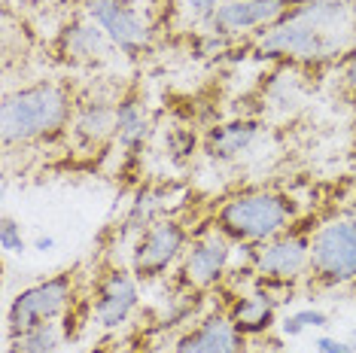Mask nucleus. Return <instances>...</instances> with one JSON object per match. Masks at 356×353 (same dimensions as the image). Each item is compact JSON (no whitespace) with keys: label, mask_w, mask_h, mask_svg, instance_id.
Instances as JSON below:
<instances>
[{"label":"nucleus","mask_w":356,"mask_h":353,"mask_svg":"<svg viewBox=\"0 0 356 353\" xmlns=\"http://www.w3.org/2000/svg\"><path fill=\"white\" fill-rule=\"evenodd\" d=\"M79 95L67 79H37L3 95L0 104V138L3 147H34L64 138L74 125Z\"/></svg>","instance_id":"1"},{"label":"nucleus","mask_w":356,"mask_h":353,"mask_svg":"<svg viewBox=\"0 0 356 353\" xmlns=\"http://www.w3.org/2000/svg\"><path fill=\"white\" fill-rule=\"evenodd\" d=\"M298 220V202L283 192H238L225 198L213 213V229L222 231L232 244L259 247L283 235Z\"/></svg>","instance_id":"2"},{"label":"nucleus","mask_w":356,"mask_h":353,"mask_svg":"<svg viewBox=\"0 0 356 353\" xmlns=\"http://www.w3.org/2000/svg\"><path fill=\"white\" fill-rule=\"evenodd\" d=\"M344 40H347V31L326 28L320 22H314L302 10V3L293 0L289 13L283 15L277 25L262 31V37L256 43V55L271 61L323 64V61H332L344 49Z\"/></svg>","instance_id":"3"},{"label":"nucleus","mask_w":356,"mask_h":353,"mask_svg":"<svg viewBox=\"0 0 356 353\" xmlns=\"http://www.w3.org/2000/svg\"><path fill=\"white\" fill-rule=\"evenodd\" d=\"M305 280L311 290H335V286L353 284L356 280V216L332 220L314 231Z\"/></svg>","instance_id":"4"},{"label":"nucleus","mask_w":356,"mask_h":353,"mask_svg":"<svg viewBox=\"0 0 356 353\" xmlns=\"http://www.w3.org/2000/svg\"><path fill=\"white\" fill-rule=\"evenodd\" d=\"M76 284H79V268H67L28 286V290L15 293L10 311H6V335L25 332V329L43 323H58L79 299Z\"/></svg>","instance_id":"5"},{"label":"nucleus","mask_w":356,"mask_h":353,"mask_svg":"<svg viewBox=\"0 0 356 353\" xmlns=\"http://www.w3.org/2000/svg\"><path fill=\"white\" fill-rule=\"evenodd\" d=\"M192 244V235L183 220L161 216L152 226H147L131 244V271L140 284L165 277L174 265H180L186 247Z\"/></svg>","instance_id":"6"},{"label":"nucleus","mask_w":356,"mask_h":353,"mask_svg":"<svg viewBox=\"0 0 356 353\" xmlns=\"http://www.w3.org/2000/svg\"><path fill=\"white\" fill-rule=\"evenodd\" d=\"M49 49H52L55 61L64 64V67H74V70L101 67V64H107L113 58V52H119L116 43L107 37V31H104L98 22L88 19L86 13L67 19L55 31Z\"/></svg>","instance_id":"7"},{"label":"nucleus","mask_w":356,"mask_h":353,"mask_svg":"<svg viewBox=\"0 0 356 353\" xmlns=\"http://www.w3.org/2000/svg\"><path fill=\"white\" fill-rule=\"evenodd\" d=\"M232 240L216 229H207L204 235L192 238L186 247L180 265H177V280L186 293H207L225 277L232 262Z\"/></svg>","instance_id":"8"},{"label":"nucleus","mask_w":356,"mask_h":353,"mask_svg":"<svg viewBox=\"0 0 356 353\" xmlns=\"http://www.w3.org/2000/svg\"><path fill=\"white\" fill-rule=\"evenodd\" d=\"M79 13L98 22L116 43V49L125 52L128 58H137L152 49V31L128 0H79Z\"/></svg>","instance_id":"9"},{"label":"nucleus","mask_w":356,"mask_h":353,"mask_svg":"<svg viewBox=\"0 0 356 353\" xmlns=\"http://www.w3.org/2000/svg\"><path fill=\"white\" fill-rule=\"evenodd\" d=\"M137 308H140V280L134 277V271L122 265H107L95 277L92 317L104 329H119L134 317Z\"/></svg>","instance_id":"10"},{"label":"nucleus","mask_w":356,"mask_h":353,"mask_svg":"<svg viewBox=\"0 0 356 353\" xmlns=\"http://www.w3.org/2000/svg\"><path fill=\"white\" fill-rule=\"evenodd\" d=\"M311 259V235L302 231H283V235L265 240L253 250V271L265 284H296L307 274Z\"/></svg>","instance_id":"11"},{"label":"nucleus","mask_w":356,"mask_h":353,"mask_svg":"<svg viewBox=\"0 0 356 353\" xmlns=\"http://www.w3.org/2000/svg\"><path fill=\"white\" fill-rule=\"evenodd\" d=\"M293 0H222L210 15L207 31L213 37H238L247 31H268L289 13Z\"/></svg>","instance_id":"12"},{"label":"nucleus","mask_w":356,"mask_h":353,"mask_svg":"<svg viewBox=\"0 0 356 353\" xmlns=\"http://www.w3.org/2000/svg\"><path fill=\"white\" fill-rule=\"evenodd\" d=\"M247 335H241L225 311H213L198 326L186 329L174 341L171 353H244Z\"/></svg>","instance_id":"13"},{"label":"nucleus","mask_w":356,"mask_h":353,"mask_svg":"<svg viewBox=\"0 0 356 353\" xmlns=\"http://www.w3.org/2000/svg\"><path fill=\"white\" fill-rule=\"evenodd\" d=\"M70 138L83 152H98L116 140V98H83L76 107Z\"/></svg>","instance_id":"14"},{"label":"nucleus","mask_w":356,"mask_h":353,"mask_svg":"<svg viewBox=\"0 0 356 353\" xmlns=\"http://www.w3.org/2000/svg\"><path fill=\"white\" fill-rule=\"evenodd\" d=\"M152 116L137 88H125L116 95V143L125 149V156H137L149 138Z\"/></svg>","instance_id":"15"},{"label":"nucleus","mask_w":356,"mask_h":353,"mask_svg":"<svg viewBox=\"0 0 356 353\" xmlns=\"http://www.w3.org/2000/svg\"><path fill=\"white\" fill-rule=\"evenodd\" d=\"M259 134H262V125L256 119H232L210 128L201 140V149L210 162H234L259 140Z\"/></svg>","instance_id":"16"},{"label":"nucleus","mask_w":356,"mask_h":353,"mask_svg":"<svg viewBox=\"0 0 356 353\" xmlns=\"http://www.w3.org/2000/svg\"><path fill=\"white\" fill-rule=\"evenodd\" d=\"M277 302L280 299H274L268 290L244 293L225 308V314H229V320L241 335L253 338V335H265L274 329V323H277Z\"/></svg>","instance_id":"17"},{"label":"nucleus","mask_w":356,"mask_h":353,"mask_svg":"<svg viewBox=\"0 0 356 353\" xmlns=\"http://www.w3.org/2000/svg\"><path fill=\"white\" fill-rule=\"evenodd\" d=\"M64 341V329L58 323H43L25 332L6 335V353H58Z\"/></svg>","instance_id":"18"},{"label":"nucleus","mask_w":356,"mask_h":353,"mask_svg":"<svg viewBox=\"0 0 356 353\" xmlns=\"http://www.w3.org/2000/svg\"><path fill=\"white\" fill-rule=\"evenodd\" d=\"M165 192L161 189H140L137 198L131 202L125 213V222H122V231L125 235H140L147 226H152L156 220H161V211H165Z\"/></svg>","instance_id":"19"},{"label":"nucleus","mask_w":356,"mask_h":353,"mask_svg":"<svg viewBox=\"0 0 356 353\" xmlns=\"http://www.w3.org/2000/svg\"><path fill=\"white\" fill-rule=\"evenodd\" d=\"M323 326H329V314H323V311H317V308L296 311V314H289V317L280 323L283 335H289V338L302 335L305 329H323Z\"/></svg>","instance_id":"20"},{"label":"nucleus","mask_w":356,"mask_h":353,"mask_svg":"<svg viewBox=\"0 0 356 353\" xmlns=\"http://www.w3.org/2000/svg\"><path fill=\"white\" fill-rule=\"evenodd\" d=\"M165 149L174 162H186V158L195 152V134L189 128H171L165 138Z\"/></svg>","instance_id":"21"},{"label":"nucleus","mask_w":356,"mask_h":353,"mask_svg":"<svg viewBox=\"0 0 356 353\" xmlns=\"http://www.w3.org/2000/svg\"><path fill=\"white\" fill-rule=\"evenodd\" d=\"M0 247H3L6 253L25 250V235H22V226L13 220V216H6V220L0 222Z\"/></svg>","instance_id":"22"},{"label":"nucleus","mask_w":356,"mask_h":353,"mask_svg":"<svg viewBox=\"0 0 356 353\" xmlns=\"http://www.w3.org/2000/svg\"><path fill=\"white\" fill-rule=\"evenodd\" d=\"M222 0H183V10L189 15V22H198V25H207L210 15L220 10Z\"/></svg>","instance_id":"23"},{"label":"nucleus","mask_w":356,"mask_h":353,"mask_svg":"<svg viewBox=\"0 0 356 353\" xmlns=\"http://www.w3.org/2000/svg\"><path fill=\"white\" fill-rule=\"evenodd\" d=\"M338 83H341V88L350 98H356V52L341 61V76H338Z\"/></svg>","instance_id":"24"},{"label":"nucleus","mask_w":356,"mask_h":353,"mask_svg":"<svg viewBox=\"0 0 356 353\" xmlns=\"http://www.w3.org/2000/svg\"><path fill=\"white\" fill-rule=\"evenodd\" d=\"M314 347H317V353H356L350 341H338V338H329V335L314 341Z\"/></svg>","instance_id":"25"},{"label":"nucleus","mask_w":356,"mask_h":353,"mask_svg":"<svg viewBox=\"0 0 356 353\" xmlns=\"http://www.w3.org/2000/svg\"><path fill=\"white\" fill-rule=\"evenodd\" d=\"M88 353H119V344L116 341H101L98 347H92Z\"/></svg>","instance_id":"26"},{"label":"nucleus","mask_w":356,"mask_h":353,"mask_svg":"<svg viewBox=\"0 0 356 353\" xmlns=\"http://www.w3.org/2000/svg\"><path fill=\"white\" fill-rule=\"evenodd\" d=\"M34 247L46 253V250H52V247H55V240H52V238H37V244H34Z\"/></svg>","instance_id":"27"},{"label":"nucleus","mask_w":356,"mask_h":353,"mask_svg":"<svg viewBox=\"0 0 356 353\" xmlns=\"http://www.w3.org/2000/svg\"><path fill=\"white\" fill-rule=\"evenodd\" d=\"M34 3H46V0H34Z\"/></svg>","instance_id":"28"}]
</instances>
